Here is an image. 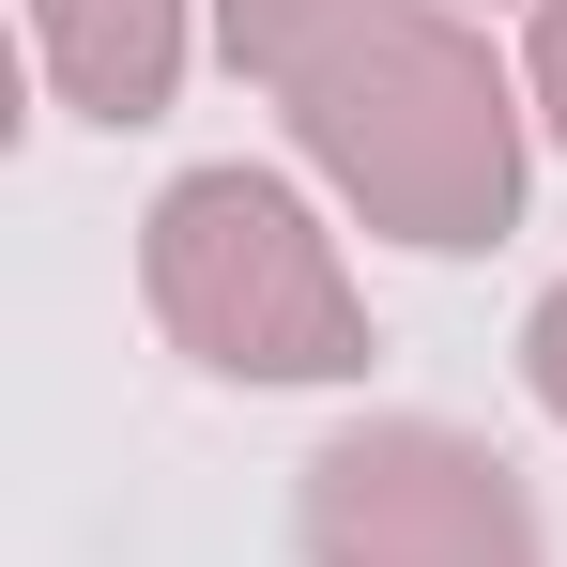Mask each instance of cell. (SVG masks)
<instances>
[{
	"mask_svg": "<svg viewBox=\"0 0 567 567\" xmlns=\"http://www.w3.org/2000/svg\"><path fill=\"white\" fill-rule=\"evenodd\" d=\"M291 537H307V567H553L522 475L491 461L475 430H430V414L338 430V445L307 461Z\"/></svg>",
	"mask_w": 567,
	"mask_h": 567,
	"instance_id": "cell-3",
	"label": "cell"
},
{
	"mask_svg": "<svg viewBox=\"0 0 567 567\" xmlns=\"http://www.w3.org/2000/svg\"><path fill=\"white\" fill-rule=\"evenodd\" d=\"M291 138L399 246H491L522 215V93H506V62L475 47L461 16H430V0H383L369 31H338L291 78Z\"/></svg>",
	"mask_w": 567,
	"mask_h": 567,
	"instance_id": "cell-1",
	"label": "cell"
},
{
	"mask_svg": "<svg viewBox=\"0 0 567 567\" xmlns=\"http://www.w3.org/2000/svg\"><path fill=\"white\" fill-rule=\"evenodd\" d=\"M138 291H154V322L185 338L199 369H230V383L369 369V307H353L322 215L277 169H185L154 199V230H138Z\"/></svg>",
	"mask_w": 567,
	"mask_h": 567,
	"instance_id": "cell-2",
	"label": "cell"
},
{
	"mask_svg": "<svg viewBox=\"0 0 567 567\" xmlns=\"http://www.w3.org/2000/svg\"><path fill=\"white\" fill-rule=\"evenodd\" d=\"M537 123L567 138V0H537Z\"/></svg>",
	"mask_w": 567,
	"mask_h": 567,
	"instance_id": "cell-7",
	"label": "cell"
},
{
	"mask_svg": "<svg viewBox=\"0 0 567 567\" xmlns=\"http://www.w3.org/2000/svg\"><path fill=\"white\" fill-rule=\"evenodd\" d=\"M522 383L553 399V430H567V277L537 291V322H522Z\"/></svg>",
	"mask_w": 567,
	"mask_h": 567,
	"instance_id": "cell-6",
	"label": "cell"
},
{
	"mask_svg": "<svg viewBox=\"0 0 567 567\" xmlns=\"http://www.w3.org/2000/svg\"><path fill=\"white\" fill-rule=\"evenodd\" d=\"M383 0H215V31H230V62H246V78H307V62H322V47H338V31H369Z\"/></svg>",
	"mask_w": 567,
	"mask_h": 567,
	"instance_id": "cell-5",
	"label": "cell"
},
{
	"mask_svg": "<svg viewBox=\"0 0 567 567\" xmlns=\"http://www.w3.org/2000/svg\"><path fill=\"white\" fill-rule=\"evenodd\" d=\"M31 62L78 123H154L185 78V0H31Z\"/></svg>",
	"mask_w": 567,
	"mask_h": 567,
	"instance_id": "cell-4",
	"label": "cell"
}]
</instances>
